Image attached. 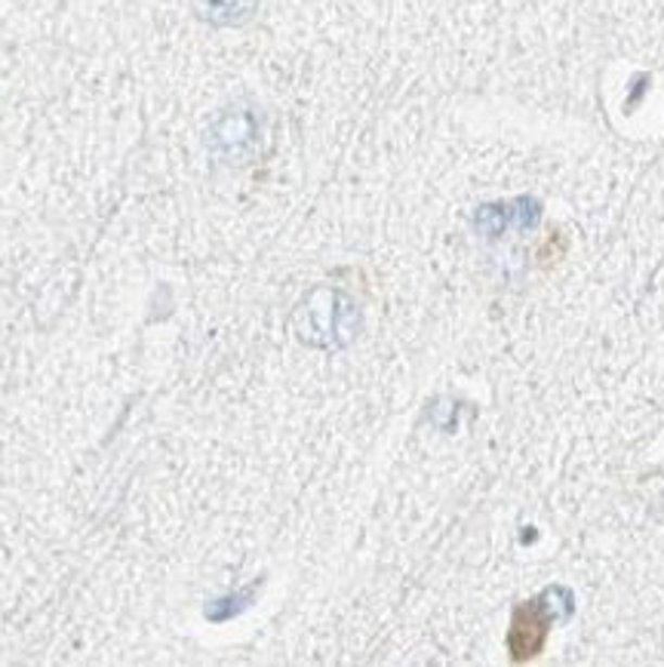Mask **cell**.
Returning a JSON list of instances; mask_svg holds the SVG:
<instances>
[{"label": "cell", "mask_w": 664, "mask_h": 667, "mask_svg": "<svg viewBox=\"0 0 664 667\" xmlns=\"http://www.w3.org/2000/svg\"><path fill=\"white\" fill-rule=\"evenodd\" d=\"M246 3L250 0H201L203 10H209L216 22H238L246 10Z\"/></svg>", "instance_id": "3957f363"}, {"label": "cell", "mask_w": 664, "mask_h": 667, "mask_svg": "<svg viewBox=\"0 0 664 667\" xmlns=\"http://www.w3.org/2000/svg\"><path fill=\"white\" fill-rule=\"evenodd\" d=\"M548 637V618L541 612V603H526L516 610L514 630H511V652L514 658H529L535 655Z\"/></svg>", "instance_id": "6da1fadb"}, {"label": "cell", "mask_w": 664, "mask_h": 667, "mask_svg": "<svg viewBox=\"0 0 664 667\" xmlns=\"http://www.w3.org/2000/svg\"><path fill=\"white\" fill-rule=\"evenodd\" d=\"M213 136H216L219 154H231L238 151V145H246V139L253 136V124L246 120V114H225Z\"/></svg>", "instance_id": "7a4b0ae2"}]
</instances>
